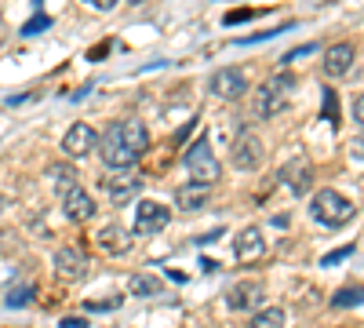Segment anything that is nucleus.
<instances>
[{"label": "nucleus", "instance_id": "f257e3e1", "mask_svg": "<svg viewBox=\"0 0 364 328\" xmlns=\"http://www.w3.org/2000/svg\"><path fill=\"white\" fill-rule=\"evenodd\" d=\"M95 150L102 154L106 168L120 171V168H135L139 157L149 150V128L139 121V117H128V121H117L99 135Z\"/></svg>", "mask_w": 364, "mask_h": 328}, {"label": "nucleus", "instance_id": "f03ea898", "mask_svg": "<svg viewBox=\"0 0 364 328\" xmlns=\"http://www.w3.org/2000/svg\"><path fill=\"white\" fill-rule=\"evenodd\" d=\"M310 212H314V219H317L321 226L339 230V226H346V223L357 219V204H353L350 197L336 194V190H321V194H314V201H310Z\"/></svg>", "mask_w": 364, "mask_h": 328}, {"label": "nucleus", "instance_id": "7ed1b4c3", "mask_svg": "<svg viewBox=\"0 0 364 328\" xmlns=\"http://www.w3.org/2000/svg\"><path fill=\"white\" fill-rule=\"evenodd\" d=\"M291 92H295V77H288V73L269 77V80L259 88V92H255V117H262V121H266V117L284 113Z\"/></svg>", "mask_w": 364, "mask_h": 328}, {"label": "nucleus", "instance_id": "20e7f679", "mask_svg": "<svg viewBox=\"0 0 364 328\" xmlns=\"http://www.w3.org/2000/svg\"><path fill=\"white\" fill-rule=\"evenodd\" d=\"M182 164H186V171L193 175V183H204V186H211L215 179L223 175V164H219V157L211 154V142H208V135H200L190 150H186V157H182Z\"/></svg>", "mask_w": 364, "mask_h": 328}, {"label": "nucleus", "instance_id": "39448f33", "mask_svg": "<svg viewBox=\"0 0 364 328\" xmlns=\"http://www.w3.org/2000/svg\"><path fill=\"white\" fill-rule=\"evenodd\" d=\"M208 92L215 95V99H223V102L245 99V95H248V73H245V70H237V66H223V70L211 73Z\"/></svg>", "mask_w": 364, "mask_h": 328}, {"label": "nucleus", "instance_id": "423d86ee", "mask_svg": "<svg viewBox=\"0 0 364 328\" xmlns=\"http://www.w3.org/2000/svg\"><path fill=\"white\" fill-rule=\"evenodd\" d=\"M230 154H233V168L237 171H255V168H262V157H266L262 139L252 128L237 132V139L230 142Z\"/></svg>", "mask_w": 364, "mask_h": 328}, {"label": "nucleus", "instance_id": "0eeeda50", "mask_svg": "<svg viewBox=\"0 0 364 328\" xmlns=\"http://www.w3.org/2000/svg\"><path fill=\"white\" fill-rule=\"evenodd\" d=\"M106 194H109V204L113 208H124L132 204L139 194H142V175L135 168H120L106 179Z\"/></svg>", "mask_w": 364, "mask_h": 328}, {"label": "nucleus", "instance_id": "6e6552de", "mask_svg": "<svg viewBox=\"0 0 364 328\" xmlns=\"http://www.w3.org/2000/svg\"><path fill=\"white\" fill-rule=\"evenodd\" d=\"M171 223V208H164L161 201H142L139 204V212H135V233L149 237V233H161L168 230Z\"/></svg>", "mask_w": 364, "mask_h": 328}, {"label": "nucleus", "instance_id": "1a4fd4ad", "mask_svg": "<svg viewBox=\"0 0 364 328\" xmlns=\"http://www.w3.org/2000/svg\"><path fill=\"white\" fill-rule=\"evenodd\" d=\"M99 146V132L91 128L87 121H77V125H70V132L63 135V150H66V157H87L91 150Z\"/></svg>", "mask_w": 364, "mask_h": 328}, {"label": "nucleus", "instance_id": "9d476101", "mask_svg": "<svg viewBox=\"0 0 364 328\" xmlns=\"http://www.w3.org/2000/svg\"><path fill=\"white\" fill-rule=\"evenodd\" d=\"M51 263H55V274L66 277V281H80V277L91 274V259L80 248H58Z\"/></svg>", "mask_w": 364, "mask_h": 328}, {"label": "nucleus", "instance_id": "9b49d317", "mask_svg": "<svg viewBox=\"0 0 364 328\" xmlns=\"http://www.w3.org/2000/svg\"><path fill=\"white\" fill-rule=\"evenodd\" d=\"M226 307L230 310H240V314H255L262 307V285L259 281H237L226 292Z\"/></svg>", "mask_w": 364, "mask_h": 328}, {"label": "nucleus", "instance_id": "f8f14e48", "mask_svg": "<svg viewBox=\"0 0 364 328\" xmlns=\"http://www.w3.org/2000/svg\"><path fill=\"white\" fill-rule=\"evenodd\" d=\"M233 255L240 263H259L266 255V237L259 226H245L237 237H233Z\"/></svg>", "mask_w": 364, "mask_h": 328}, {"label": "nucleus", "instance_id": "ddd939ff", "mask_svg": "<svg viewBox=\"0 0 364 328\" xmlns=\"http://www.w3.org/2000/svg\"><path fill=\"white\" fill-rule=\"evenodd\" d=\"M63 216L70 223H87L91 216H95V201H91V194L80 190V186H70L63 194Z\"/></svg>", "mask_w": 364, "mask_h": 328}, {"label": "nucleus", "instance_id": "4468645a", "mask_svg": "<svg viewBox=\"0 0 364 328\" xmlns=\"http://www.w3.org/2000/svg\"><path fill=\"white\" fill-rule=\"evenodd\" d=\"M281 183L295 194V197H302V194H310V186H314V171H310V161H288L284 168H281Z\"/></svg>", "mask_w": 364, "mask_h": 328}, {"label": "nucleus", "instance_id": "2eb2a0df", "mask_svg": "<svg viewBox=\"0 0 364 328\" xmlns=\"http://www.w3.org/2000/svg\"><path fill=\"white\" fill-rule=\"evenodd\" d=\"M357 63V48L353 44H331L328 48V55H324V73L328 77H343V73H350V66Z\"/></svg>", "mask_w": 364, "mask_h": 328}, {"label": "nucleus", "instance_id": "dca6fc26", "mask_svg": "<svg viewBox=\"0 0 364 328\" xmlns=\"http://www.w3.org/2000/svg\"><path fill=\"white\" fill-rule=\"evenodd\" d=\"M99 245L109 252V255H128L132 252V230H124L120 223H106L99 230Z\"/></svg>", "mask_w": 364, "mask_h": 328}, {"label": "nucleus", "instance_id": "f3484780", "mask_svg": "<svg viewBox=\"0 0 364 328\" xmlns=\"http://www.w3.org/2000/svg\"><path fill=\"white\" fill-rule=\"evenodd\" d=\"M208 201H211V186H204V183H186V186L175 190V204L182 208V212H197V208H204Z\"/></svg>", "mask_w": 364, "mask_h": 328}, {"label": "nucleus", "instance_id": "a211bd4d", "mask_svg": "<svg viewBox=\"0 0 364 328\" xmlns=\"http://www.w3.org/2000/svg\"><path fill=\"white\" fill-rule=\"evenodd\" d=\"M284 324H288L284 307H259L252 317V328H284Z\"/></svg>", "mask_w": 364, "mask_h": 328}, {"label": "nucleus", "instance_id": "6ab92c4d", "mask_svg": "<svg viewBox=\"0 0 364 328\" xmlns=\"http://www.w3.org/2000/svg\"><path fill=\"white\" fill-rule=\"evenodd\" d=\"M164 285L161 277H149V274H135L132 277V295H142V300H154V295H161Z\"/></svg>", "mask_w": 364, "mask_h": 328}, {"label": "nucleus", "instance_id": "aec40b11", "mask_svg": "<svg viewBox=\"0 0 364 328\" xmlns=\"http://www.w3.org/2000/svg\"><path fill=\"white\" fill-rule=\"evenodd\" d=\"M360 300H364V292H360V285H350V288H343V292H336L331 295V307L336 310H353V307H360Z\"/></svg>", "mask_w": 364, "mask_h": 328}, {"label": "nucleus", "instance_id": "412c9836", "mask_svg": "<svg viewBox=\"0 0 364 328\" xmlns=\"http://www.w3.org/2000/svg\"><path fill=\"white\" fill-rule=\"evenodd\" d=\"M51 26V18L48 15H33L26 26H22V37H37V33H44V29Z\"/></svg>", "mask_w": 364, "mask_h": 328}, {"label": "nucleus", "instance_id": "4be33fe9", "mask_svg": "<svg viewBox=\"0 0 364 328\" xmlns=\"http://www.w3.org/2000/svg\"><path fill=\"white\" fill-rule=\"evenodd\" d=\"M33 295V285H15V292H8V307H22Z\"/></svg>", "mask_w": 364, "mask_h": 328}, {"label": "nucleus", "instance_id": "5701e85b", "mask_svg": "<svg viewBox=\"0 0 364 328\" xmlns=\"http://www.w3.org/2000/svg\"><path fill=\"white\" fill-rule=\"evenodd\" d=\"M284 29H288V26H273V29H266V33H252V37H240L237 44H245V48H248V44H259V41H269V37L284 33Z\"/></svg>", "mask_w": 364, "mask_h": 328}, {"label": "nucleus", "instance_id": "b1692460", "mask_svg": "<svg viewBox=\"0 0 364 328\" xmlns=\"http://www.w3.org/2000/svg\"><path fill=\"white\" fill-rule=\"evenodd\" d=\"M353 252H357V248H353V245H346V248H336V252H328V255H324L321 263H324V266H336V263H343V259H346V255H353Z\"/></svg>", "mask_w": 364, "mask_h": 328}, {"label": "nucleus", "instance_id": "393cba45", "mask_svg": "<svg viewBox=\"0 0 364 328\" xmlns=\"http://www.w3.org/2000/svg\"><path fill=\"white\" fill-rule=\"evenodd\" d=\"M324 102H328V113H324V117H328L331 125H339V113H336V95H331V88H324Z\"/></svg>", "mask_w": 364, "mask_h": 328}, {"label": "nucleus", "instance_id": "a878e982", "mask_svg": "<svg viewBox=\"0 0 364 328\" xmlns=\"http://www.w3.org/2000/svg\"><path fill=\"white\" fill-rule=\"evenodd\" d=\"M314 51V44H302V48H291V51H284L281 55V63H295V58H302V55H310Z\"/></svg>", "mask_w": 364, "mask_h": 328}, {"label": "nucleus", "instance_id": "bb28decb", "mask_svg": "<svg viewBox=\"0 0 364 328\" xmlns=\"http://www.w3.org/2000/svg\"><path fill=\"white\" fill-rule=\"evenodd\" d=\"M245 18H255V11H252V8H245V11H230V15H226V26H237V22H245Z\"/></svg>", "mask_w": 364, "mask_h": 328}, {"label": "nucleus", "instance_id": "cd10ccee", "mask_svg": "<svg viewBox=\"0 0 364 328\" xmlns=\"http://www.w3.org/2000/svg\"><path fill=\"white\" fill-rule=\"evenodd\" d=\"M84 4H91V8H99V11H113L120 0H84Z\"/></svg>", "mask_w": 364, "mask_h": 328}, {"label": "nucleus", "instance_id": "c85d7f7f", "mask_svg": "<svg viewBox=\"0 0 364 328\" xmlns=\"http://www.w3.org/2000/svg\"><path fill=\"white\" fill-rule=\"evenodd\" d=\"M58 324H63V328H87L91 321H87V317H63Z\"/></svg>", "mask_w": 364, "mask_h": 328}, {"label": "nucleus", "instance_id": "c756f323", "mask_svg": "<svg viewBox=\"0 0 364 328\" xmlns=\"http://www.w3.org/2000/svg\"><path fill=\"white\" fill-rule=\"evenodd\" d=\"M350 110H353V113H350V117H353V125H360V121H364V113H360V110H364V99H360V95H357V99H353V106H350Z\"/></svg>", "mask_w": 364, "mask_h": 328}, {"label": "nucleus", "instance_id": "7c9ffc66", "mask_svg": "<svg viewBox=\"0 0 364 328\" xmlns=\"http://www.w3.org/2000/svg\"><path fill=\"white\" fill-rule=\"evenodd\" d=\"M135 4H139V0H135Z\"/></svg>", "mask_w": 364, "mask_h": 328}, {"label": "nucleus", "instance_id": "2f4dec72", "mask_svg": "<svg viewBox=\"0 0 364 328\" xmlns=\"http://www.w3.org/2000/svg\"><path fill=\"white\" fill-rule=\"evenodd\" d=\"M37 4H41V0H37Z\"/></svg>", "mask_w": 364, "mask_h": 328}]
</instances>
